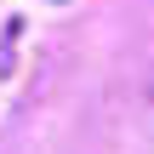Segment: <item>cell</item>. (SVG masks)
Masks as SVG:
<instances>
[]
</instances>
